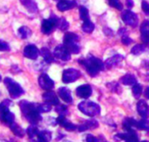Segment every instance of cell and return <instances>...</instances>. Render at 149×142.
<instances>
[{
  "label": "cell",
  "mask_w": 149,
  "mask_h": 142,
  "mask_svg": "<svg viewBox=\"0 0 149 142\" xmlns=\"http://www.w3.org/2000/svg\"><path fill=\"white\" fill-rule=\"evenodd\" d=\"M18 106L24 115L25 119L32 125H37L42 120L40 113L38 110L37 104L29 102L27 100H21Z\"/></svg>",
  "instance_id": "6da1fadb"
},
{
  "label": "cell",
  "mask_w": 149,
  "mask_h": 142,
  "mask_svg": "<svg viewBox=\"0 0 149 142\" xmlns=\"http://www.w3.org/2000/svg\"><path fill=\"white\" fill-rule=\"evenodd\" d=\"M79 63L85 67L88 74L92 77H95L100 71L105 69L104 63L100 58L93 56H89L85 59H80L79 60Z\"/></svg>",
  "instance_id": "7a4b0ae2"
},
{
  "label": "cell",
  "mask_w": 149,
  "mask_h": 142,
  "mask_svg": "<svg viewBox=\"0 0 149 142\" xmlns=\"http://www.w3.org/2000/svg\"><path fill=\"white\" fill-rule=\"evenodd\" d=\"M79 37L73 32H67L64 36V45L67 50L73 54H77L80 51L79 46Z\"/></svg>",
  "instance_id": "3957f363"
},
{
  "label": "cell",
  "mask_w": 149,
  "mask_h": 142,
  "mask_svg": "<svg viewBox=\"0 0 149 142\" xmlns=\"http://www.w3.org/2000/svg\"><path fill=\"white\" fill-rule=\"evenodd\" d=\"M78 108L84 114L90 117H94L100 113V106L93 101H82L79 104Z\"/></svg>",
  "instance_id": "277c9868"
},
{
  "label": "cell",
  "mask_w": 149,
  "mask_h": 142,
  "mask_svg": "<svg viewBox=\"0 0 149 142\" xmlns=\"http://www.w3.org/2000/svg\"><path fill=\"white\" fill-rule=\"evenodd\" d=\"M3 83L12 99H17L18 97L24 94V91L22 88V86L10 78H5Z\"/></svg>",
  "instance_id": "5b68a950"
},
{
  "label": "cell",
  "mask_w": 149,
  "mask_h": 142,
  "mask_svg": "<svg viewBox=\"0 0 149 142\" xmlns=\"http://www.w3.org/2000/svg\"><path fill=\"white\" fill-rule=\"evenodd\" d=\"M58 18L54 16H52L48 19H44L41 24V31L45 35H49L58 26Z\"/></svg>",
  "instance_id": "8992f818"
},
{
  "label": "cell",
  "mask_w": 149,
  "mask_h": 142,
  "mask_svg": "<svg viewBox=\"0 0 149 142\" xmlns=\"http://www.w3.org/2000/svg\"><path fill=\"white\" fill-rule=\"evenodd\" d=\"M121 18H122L123 22L127 25H129V26H132V27L137 26V24L139 23V17H138V16L134 12H133L132 10H124L122 12Z\"/></svg>",
  "instance_id": "52a82bcc"
},
{
  "label": "cell",
  "mask_w": 149,
  "mask_h": 142,
  "mask_svg": "<svg viewBox=\"0 0 149 142\" xmlns=\"http://www.w3.org/2000/svg\"><path fill=\"white\" fill-rule=\"evenodd\" d=\"M80 77L79 71L74 69V68H69L63 72L62 75V81L65 84L72 83L76 81Z\"/></svg>",
  "instance_id": "ba28073f"
},
{
  "label": "cell",
  "mask_w": 149,
  "mask_h": 142,
  "mask_svg": "<svg viewBox=\"0 0 149 142\" xmlns=\"http://www.w3.org/2000/svg\"><path fill=\"white\" fill-rule=\"evenodd\" d=\"M53 56L63 61H68L71 59V52L64 45H59L54 49Z\"/></svg>",
  "instance_id": "9c48e42d"
},
{
  "label": "cell",
  "mask_w": 149,
  "mask_h": 142,
  "mask_svg": "<svg viewBox=\"0 0 149 142\" xmlns=\"http://www.w3.org/2000/svg\"><path fill=\"white\" fill-rule=\"evenodd\" d=\"M38 85L39 86L46 91H51L54 87V81L46 74L42 73L38 78Z\"/></svg>",
  "instance_id": "30bf717a"
},
{
  "label": "cell",
  "mask_w": 149,
  "mask_h": 142,
  "mask_svg": "<svg viewBox=\"0 0 149 142\" xmlns=\"http://www.w3.org/2000/svg\"><path fill=\"white\" fill-rule=\"evenodd\" d=\"M39 55V50L34 45H28L24 49V56L30 59H37Z\"/></svg>",
  "instance_id": "8fae6325"
},
{
  "label": "cell",
  "mask_w": 149,
  "mask_h": 142,
  "mask_svg": "<svg viewBox=\"0 0 149 142\" xmlns=\"http://www.w3.org/2000/svg\"><path fill=\"white\" fill-rule=\"evenodd\" d=\"M92 93H93V90H92L91 86L89 85H82V86H79L76 89L77 96L81 99H88L92 95Z\"/></svg>",
  "instance_id": "7c38bea8"
},
{
  "label": "cell",
  "mask_w": 149,
  "mask_h": 142,
  "mask_svg": "<svg viewBox=\"0 0 149 142\" xmlns=\"http://www.w3.org/2000/svg\"><path fill=\"white\" fill-rule=\"evenodd\" d=\"M14 119H15V115H14V113L10 112L9 108L0 111V120L4 124L10 126V124H12L14 122Z\"/></svg>",
  "instance_id": "4fadbf2b"
},
{
  "label": "cell",
  "mask_w": 149,
  "mask_h": 142,
  "mask_svg": "<svg viewBox=\"0 0 149 142\" xmlns=\"http://www.w3.org/2000/svg\"><path fill=\"white\" fill-rule=\"evenodd\" d=\"M43 100L45 101V103H48L52 106H58L59 104V100L55 93L52 91H48L43 94Z\"/></svg>",
  "instance_id": "5bb4252c"
},
{
  "label": "cell",
  "mask_w": 149,
  "mask_h": 142,
  "mask_svg": "<svg viewBox=\"0 0 149 142\" xmlns=\"http://www.w3.org/2000/svg\"><path fill=\"white\" fill-rule=\"evenodd\" d=\"M57 124H59L61 127H63L65 130L67 131H74L77 127L74 124L70 122L68 120L65 119V116L64 115H59L57 119Z\"/></svg>",
  "instance_id": "9a60e30c"
},
{
  "label": "cell",
  "mask_w": 149,
  "mask_h": 142,
  "mask_svg": "<svg viewBox=\"0 0 149 142\" xmlns=\"http://www.w3.org/2000/svg\"><path fill=\"white\" fill-rule=\"evenodd\" d=\"M58 94L66 103H72V100H73L71 91L67 87H65V86L59 87L58 90Z\"/></svg>",
  "instance_id": "2e32d148"
},
{
  "label": "cell",
  "mask_w": 149,
  "mask_h": 142,
  "mask_svg": "<svg viewBox=\"0 0 149 142\" xmlns=\"http://www.w3.org/2000/svg\"><path fill=\"white\" fill-rule=\"evenodd\" d=\"M76 5V2L72 0H60L57 4V8L59 11H65L74 8Z\"/></svg>",
  "instance_id": "e0dca14e"
},
{
  "label": "cell",
  "mask_w": 149,
  "mask_h": 142,
  "mask_svg": "<svg viewBox=\"0 0 149 142\" xmlns=\"http://www.w3.org/2000/svg\"><path fill=\"white\" fill-rule=\"evenodd\" d=\"M137 111L143 119L149 117V106L145 100H140L137 103Z\"/></svg>",
  "instance_id": "ac0fdd59"
},
{
  "label": "cell",
  "mask_w": 149,
  "mask_h": 142,
  "mask_svg": "<svg viewBox=\"0 0 149 142\" xmlns=\"http://www.w3.org/2000/svg\"><path fill=\"white\" fill-rule=\"evenodd\" d=\"M123 59H124V57H123L122 55H120V54H116V55H114V56H113V57L107 58V59L106 60L105 64H106L107 67L112 68V67H113V66L118 65Z\"/></svg>",
  "instance_id": "d6986e66"
},
{
  "label": "cell",
  "mask_w": 149,
  "mask_h": 142,
  "mask_svg": "<svg viewBox=\"0 0 149 142\" xmlns=\"http://www.w3.org/2000/svg\"><path fill=\"white\" fill-rule=\"evenodd\" d=\"M122 126H123V128L127 132L134 131L135 128L138 129V121H136L135 120H134L132 118H127L124 120Z\"/></svg>",
  "instance_id": "ffe728a7"
},
{
  "label": "cell",
  "mask_w": 149,
  "mask_h": 142,
  "mask_svg": "<svg viewBox=\"0 0 149 142\" xmlns=\"http://www.w3.org/2000/svg\"><path fill=\"white\" fill-rule=\"evenodd\" d=\"M120 82L125 86H134L137 84V78L134 74L127 73L120 79Z\"/></svg>",
  "instance_id": "44dd1931"
},
{
  "label": "cell",
  "mask_w": 149,
  "mask_h": 142,
  "mask_svg": "<svg viewBox=\"0 0 149 142\" xmlns=\"http://www.w3.org/2000/svg\"><path fill=\"white\" fill-rule=\"evenodd\" d=\"M21 3L31 13H36L38 11V4L34 0H20Z\"/></svg>",
  "instance_id": "7402d4cb"
},
{
  "label": "cell",
  "mask_w": 149,
  "mask_h": 142,
  "mask_svg": "<svg viewBox=\"0 0 149 142\" xmlns=\"http://www.w3.org/2000/svg\"><path fill=\"white\" fill-rule=\"evenodd\" d=\"M39 53H40V55L43 57L44 60H45L46 63L50 64V63H52V62L54 61V56L52 54V52H50V50L47 49L46 47L41 48V50L39 51Z\"/></svg>",
  "instance_id": "603a6c76"
},
{
  "label": "cell",
  "mask_w": 149,
  "mask_h": 142,
  "mask_svg": "<svg viewBox=\"0 0 149 142\" xmlns=\"http://www.w3.org/2000/svg\"><path fill=\"white\" fill-rule=\"evenodd\" d=\"M10 128L11 130V132L17 137H20V138H23L25 134V131L21 127H19L17 124H16L15 122H13L12 124H10Z\"/></svg>",
  "instance_id": "cb8c5ba5"
},
{
  "label": "cell",
  "mask_w": 149,
  "mask_h": 142,
  "mask_svg": "<svg viewBox=\"0 0 149 142\" xmlns=\"http://www.w3.org/2000/svg\"><path fill=\"white\" fill-rule=\"evenodd\" d=\"M124 141L126 142H139V138H138L136 132L134 130V131L127 132L125 134V140Z\"/></svg>",
  "instance_id": "d4e9b609"
},
{
  "label": "cell",
  "mask_w": 149,
  "mask_h": 142,
  "mask_svg": "<svg viewBox=\"0 0 149 142\" xmlns=\"http://www.w3.org/2000/svg\"><path fill=\"white\" fill-rule=\"evenodd\" d=\"M94 28H95V25L90 19L86 20V21H84V23L82 24V30H83L84 32H86V33L93 32Z\"/></svg>",
  "instance_id": "484cf974"
},
{
  "label": "cell",
  "mask_w": 149,
  "mask_h": 142,
  "mask_svg": "<svg viewBox=\"0 0 149 142\" xmlns=\"http://www.w3.org/2000/svg\"><path fill=\"white\" fill-rule=\"evenodd\" d=\"M18 34L22 38L25 39V38H28L31 36V31L27 26H21L18 29Z\"/></svg>",
  "instance_id": "4316f807"
},
{
  "label": "cell",
  "mask_w": 149,
  "mask_h": 142,
  "mask_svg": "<svg viewBox=\"0 0 149 142\" xmlns=\"http://www.w3.org/2000/svg\"><path fill=\"white\" fill-rule=\"evenodd\" d=\"M26 133H27V135L29 136L30 139H33L35 136H38L39 131H38V127H37L35 125H31V126H30V127L27 128Z\"/></svg>",
  "instance_id": "83f0119b"
},
{
  "label": "cell",
  "mask_w": 149,
  "mask_h": 142,
  "mask_svg": "<svg viewBox=\"0 0 149 142\" xmlns=\"http://www.w3.org/2000/svg\"><path fill=\"white\" fill-rule=\"evenodd\" d=\"M79 17H80L81 20H83V21H86V20L90 19L89 10L86 7H85V6L79 7Z\"/></svg>",
  "instance_id": "f1b7e54d"
},
{
  "label": "cell",
  "mask_w": 149,
  "mask_h": 142,
  "mask_svg": "<svg viewBox=\"0 0 149 142\" xmlns=\"http://www.w3.org/2000/svg\"><path fill=\"white\" fill-rule=\"evenodd\" d=\"M145 50H146V46L144 45H136L132 48L131 52H132V54H134L135 56H139L142 52H144Z\"/></svg>",
  "instance_id": "f546056e"
},
{
  "label": "cell",
  "mask_w": 149,
  "mask_h": 142,
  "mask_svg": "<svg viewBox=\"0 0 149 142\" xmlns=\"http://www.w3.org/2000/svg\"><path fill=\"white\" fill-rule=\"evenodd\" d=\"M132 92H133L134 97L136 98V99H139L141 97V93H142V86L140 84H135V85L133 86Z\"/></svg>",
  "instance_id": "4dcf8cb0"
},
{
  "label": "cell",
  "mask_w": 149,
  "mask_h": 142,
  "mask_svg": "<svg viewBox=\"0 0 149 142\" xmlns=\"http://www.w3.org/2000/svg\"><path fill=\"white\" fill-rule=\"evenodd\" d=\"M38 110L40 113H48L52 110V105L48 103H43V104H37Z\"/></svg>",
  "instance_id": "1f68e13d"
},
{
  "label": "cell",
  "mask_w": 149,
  "mask_h": 142,
  "mask_svg": "<svg viewBox=\"0 0 149 142\" xmlns=\"http://www.w3.org/2000/svg\"><path fill=\"white\" fill-rule=\"evenodd\" d=\"M138 129L149 131V120L146 119H142L140 121H138Z\"/></svg>",
  "instance_id": "d6a6232c"
},
{
  "label": "cell",
  "mask_w": 149,
  "mask_h": 142,
  "mask_svg": "<svg viewBox=\"0 0 149 142\" xmlns=\"http://www.w3.org/2000/svg\"><path fill=\"white\" fill-rule=\"evenodd\" d=\"M38 137H39L41 139H44L45 141L49 142L52 140V133L50 131H47V130H43V131L38 133Z\"/></svg>",
  "instance_id": "836d02e7"
},
{
  "label": "cell",
  "mask_w": 149,
  "mask_h": 142,
  "mask_svg": "<svg viewBox=\"0 0 149 142\" xmlns=\"http://www.w3.org/2000/svg\"><path fill=\"white\" fill-rule=\"evenodd\" d=\"M61 31H66L69 27V23L65 19V18H58V26Z\"/></svg>",
  "instance_id": "e575fe53"
},
{
  "label": "cell",
  "mask_w": 149,
  "mask_h": 142,
  "mask_svg": "<svg viewBox=\"0 0 149 142\" xmlns=\"http://www.w3.org/2000/svg\"><path fill=\"white\" fill-rule=\"evenodd\" d=\"M55 111H56L59 115H64V116H65V115L68 113L67 107H66L65 105H59V104H58V106H56Z\"/></svg>",
  "instance_id": "d590c367"
},
{
  "label": "cell",
  "mask_w": 149,
  "mask_h": 142,
  "mask_svg": "<svg viewBox=\"0 0 149 142\" xmlns=\"http://www.w3.org/2000/svg\"><path fill=\"white\" fill-rule=\"evenodd\" d=\"M84 124L86 126L87 129H95V128H97V127H99V123H98V121L95 120H86V121H85Z\"/></svg>",
  "instance_id": "8d00e7d4"
},
{
  "label": "cell",
  "mask_w": 149,
  "mask_h": 142,
  "mask_svg": "<svg viewBox=\"0 0 149 142\" xmlns=\"http://www.w3.org/2000/svg\"><path fill=\"white\" fill-rule=\"evenodd\" d=\"M108 3L112 7H114L119 10H121L123 9V5L120 0H108Z\"/></svg>",
  "instance_id": "74e56055"
},
{
  "label": "cell",
  "mask_w": 149,
  "mask_h": 142,
  "mask_svg": "<svg viewBox=\"0 0 149 142\" xmlns=\"http://www.w3.org/2000/svg\"><path fill=\"white\" fill-rule=\"evenodd\" d=\"M141 33H149V20H146L143 22L141 27Z\"/></svg>",
  "instance_id": "f35d334b"
},
{
  "label": "cell",
  "mask_w": 149,
  "mask_h": 142,
  "mask_svg": "<svg viewBox=\"0 0 149 142\" xmlns=\"http://www.w3.org/2000/svg\"><path fill=\"white\" fill-rule=\"evenodd\" d=\"M10 104H11V101L10 100H3L0 103V111H2L3 109H6V108H9V106H10Z\"/></svg>",
  "instance_id": "ab89813d"
},
{
  "label": "cell",
  "mask_w": 149,
  "mask_h": 142,
  "mask_svg": "<svg viewBox=\"0 0 149 142\" xmlns=\"http://www.w3.org/2000/svg\"><path fill=\"white\" fill-rule=\"evenodd\" d=\"M121 42H122V44H124L125 45H129L130 44L133 43V39H132L131 38H129L128 35H126V36L121 37Z\"/></svg>",
  "instance_id": "60d3db41"
},
{
  "label": "cell",
  "mask_w": 149,
  "mask_h": 142,
  "mask_svg": "<svg viewBox=\"0 0 149 142\" xmlns=\"http://www.w3.org/2000/svg\"><path fill=\"white\" fill-rule=\"evenodd\" d=\"M0 51L1 52H6V51H10V45L3 41V40H0Z\"/></svg>",
  "instance_id": "b9f144b4"
},
{
  "label": "cell",
  "mask_w": 149,
  "mask_h": 142,
  "mask_svg": "<svg viewBox=\"0 0 149 142\" xmlns=\"http://www.w3.org/2000/svg\"><path fill=\"white\" fill-rule=\"evenodd\" d=\"M141 8H142V10H143V11L146 13V15H148L149 16V3L148 2H142V3H141Z\"/></svg>",
  "instance_id": "7bdbcfd3"
},
{
  "label": "cell",
  "mask_w": 149,
  "mask_h": 142,
  "mask_svg": "<svg viewBox=\"0 0 149 142\" xmlns=\"http://www.w3.org/2000/svg\"><path fill=\"white\" fill-rule=\"evenodd\" d=\"M86 142H99V139L94 137L92 134H87L86 137Z\"/></svg>",
  "instance_id": "ee69618b"
},
{
  "label": "cell",
  "mask_w": 149,
  "mask_h": 142,
  "mask_svg": "<svg viewBox=\"0 0 149 142\" xmlns=\"http://www.w3.org/2000/svg\"><path fill=\"white\" fill-rule=\"evenodd\" d=\"M118 33H119V35H120V36H121V37L126 36V35H127V34H128V33H127V29H125V28H121V29H120Z\"/></svg>",
  "instance_id": "f6af8a7d"
},
{
  "label": "cell",
  "mask_w": 149,
  "mask_h": 142,
  "mask_svg": "<svg viewBox=\"0 0 149 142\" xmlns=\"http://www.w3.org/2000/svg\"><path fill=\"white\" fill-rule=\"evenodd\" d=\"M142 66L145 68V69H147V70H149V60H144L143 62H142Z\"/></svg>",
  "instance_id": "bcb514c9"
},
{
  "label": "cell",
  "mask_w": 149,
  "mask_h": 142,
  "mask_svg": "<svg viewBox=\"0 0 149 142\" xmlns=\"http://www.w3.org/2000/svg\"><path fill=\"white\" fill-rule=\"evenodd\" d=\"M126 2H127V7H128L129 9L133 8V6H134V1H133V0H127Z\"/></svg>",
  "instance_id": "7dc6e473"
},
{
  "label": "cell",
  "mask_w": 149,
  "mask_h": 142,
  "mask_svg": "<svg viewBox=\"0 0 149 142\" xmlns=\"http://www.w3.org/2000/svg\"><path fill=\"white\" fill-rule=\"evenodd\" d=\"M145 96H146L147 99H148L149 100V86L148 87H147V89H146V91H145Z\"/></svg>",
  "instance_id": "c3c4849f"
},
{
  "label": "cell",
  "mask_w": 149,
  "mask_h": 142,
  "mask_svg": "<svg viewBox=\"0 0 149 142\" xmlns=\"http://www.w3.org/2000/svg\"><path fill=\"white\" fill-rule=\"evenodd\" d=\"M38 142H48L46 141H45L44 139H41V138H39V137H38V141H37Z\"/></svg>",
  "instance_id": "681fc988"
},
{
  "label": "cell",
  "mask_w": 149,
  "mask_h": 142,
  "mask_svg": "<svg viewBox=\"0 0 149 142\" xmlns=\"http://www.w3.org/2000/svg\"><path fill=\"white\" fill-rule=\"evenodd\" d=\"M29 142H38L37 141H35V140H33V139H31V141Z\"/></svg>",
  "instance_id": "f907efd6"
},
{
  "label": "cell",
  "mask_w": 149,
  "mask_h": 142,
  "mask_svg": "<svg viewBox=\"0 0 149 142\" xmlns=\"http://www.w3.org/2000/svg\"><path fill=\"white\" fill-rule=\"evenodd\" d=\"M141 142H148V141H141Z\"/></svg>",
  "instance_id": "816d5d0a"
},
{
  "label": "cell",
  "mask_w": 149,
  "mask_h": 142,
  "mask_svg": "<svg viewBox=\"0 0 149 142\" xmlns=\"http://www.w3.org/2000/svg\"><path fill=\"white\" fill-rule=\"evenodd\" d=\"M0 81H1V76H0Z\"/></svg>",
  "instance_id": "f5cc1de1"
},
{
  "label": "cell",
  "mask_w": 149,
  "mask_h": 142,
  "mask_svg": "<svg viewBox=\"0 0 149 142\" xmlns=\"http://www.w3.org/2000/svg\"><path fill=\"white\" fill-rule=\"evenodd\" d=\"M103 142H107V141H103Z\"/></svg>",
  "instance_id": "db71d44e"
},
{
  "label": "cell",
  "mask_w": 149,
  "mask_h": 142,
  "mask_svg": "<svg viewBox=\"0 0 149 142\" xmlns=\"http://www.w3.org/2000/svg\"><path fill=\"white\" fill-rule=\"evenodd\" d=\"M66 142H71V141H66Z\"/></svg>",
  "instance_id": "11a10c76"
},
{
  "label": "cell",
  "mask_w": 149,
  "mask_h": 142,
  "mask_svg": "<svg viewBox=\"0 0 149 142\" xmlns=\"http://www.w3.org/2000/svg\"><path fill=\"white\" fill-rule=\"evenodd\" d=\"M59 1H60V0H59Z\"/></svg>",
  "instance_id": "9f6ffc18"
}]
</instances>
